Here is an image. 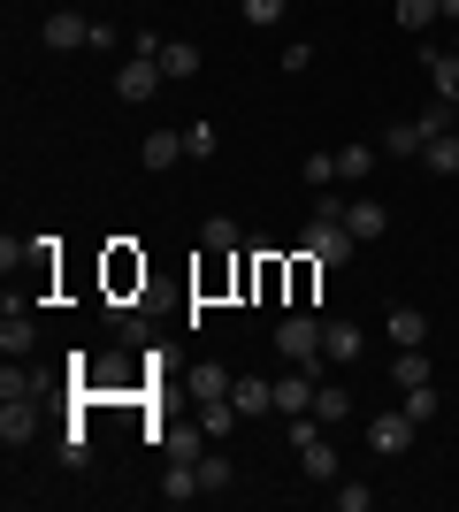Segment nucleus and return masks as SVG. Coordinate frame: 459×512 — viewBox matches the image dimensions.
<instances>
[{
	"label": "nucleus",
	"mask_w": 459,
	"mask_h": 512,
	"mask_svg": "<svg viewBox=\"0 0 459 512\" xmlns=\"http://www.w3.org/2000/svg\"><path fill=\"white\" fill-rule=\"evenodd\" d=\"M276 352H284L291 367H314V375H322V321L314 314H284L276 321Z\"/></svg>",
	"instance_id": "1"
},
{
	"label": "nucleus",
	"mask_w": 459,
	"mask_h": 512,
	"mask_svg": "<svg viewBox=\"0 0 459 512\" xmlns=\"http://www.w3.org/2000/svg\"><path fill=\"white\" fill-rule=\"evenodd\" d=\"M414 413H406V406H398V413H375V421H368V451H383V459H398V451H406V444H414Z\"/></svg>",
	"instance_id": "2"
},
{
	"label": "nucleus",
	"mask_w": 459,
	"mask_h": 512,
	"mask_svg": "<svg viewBox=\"0 0 459 512\" xmlns=\"http://www.w3.org/2000/svg\"><path fill=\"white\" fill-rule=\"evenodd\" d=\"M161 85H169V77H161V62H146V54H131V62L115 69V92H123L131 107H146V100H153Z\"/></svg>",
	"instance_id": "3"
},
{
	"label": "nucleus",
	"mask_w": 459,
	"mask_h": 512,
	"mask_svg": "<svg viewBox=\"0 0 459 512\" xmlns=\"http://www.w3.org/2000/svg\"><path fill=\"white\" fill-rule=\"evenodd\" d=\"M31 436H39V398H0V444L23 451Z\"/></svg>",
	"instance_id": "4"
},
{
	"label": "nucleus",
	"mask_w": 459,
	"mask_h": 512,
	"mask_svg": "<svg viewBox=\"0 0 459 512\" xmlns=\"http://www.w3.org/2000/svg\"><path fill=\"white\" fill-rule=\"evenodd\" d=\"M360 352H368V329H360V321H322V360L352 367Z\"/></svg>",
	"instance_id": "5"
},
{
	"label": "nucleus",
	"mask_w": 459,
	"mask_h": 512,
	"mask_svg": "<svg viewBox=\"0 0 459 512\" xmlns=\"http://www.w3.org/2000/svg\"><path fill=\"white\" fill-rule=\"evenodd\" d=\"M276 413H284V421L314 413V367H291V375H276Z\"/></svg>",
	"instance_id": "6"
},
{
	"label": "nucleus",
	"mask_w": 459,
	"mask_h": 512,
	"mask_svg": "<svg viewBox=\"0 0 459 512\" xmlns=\"http://www.w3.org/2000/svg\"><path fill=\"white\" fill-rule=\"evenodd\" d=\"M39 39L54 46V54H69V46H92V23L77 16V8H54V16L39 23Z\"/></svg>",
	"instance_id": "7"
},
{
	"label": "nucleus",
	"mask_w": 459,
	"mask_h": 512,
	"mask_svg": "<svg viewBox=\"0 0 459 512\" xmlns=\"http://www.w3.org/2000/svg\"><path fill=\"white\" fill-rule=\"evenodd\" d=\"M230 406H238L245 421H261V413H276V383H261V375H230Z\"/></svg>",
	"instance_id": "8"
},
{
	"label": "nucleus",
	"mask_w": 459,
	"mask_h": 512,
	"mask_svg": "<svg viewBox=\"0 0 459 512\" xmlns=\"http://www.w3.org/2000/svg\"><path fill=\"white\" fill-rule=\"evenodd\" d=\"M383 337H391L398 352H414V344H429V314H421V306H391V314H383Z\"/></svg>",
	"instance_id": "9"
},
{
	"label": "nucleus",
	"mask_w": 459,
	"mask_h": 512,
	"mask_svg": "<svg viewBox=\"0 0 459 512\" xmlns=\"http://www.w3.org/2000/svg\"><path fill=\"white\" fill-rule=\"evenodd\" d=\"M138 161H146L153 176H169L176 161H184V130H146V146H138Z\"/></svg>",
	"instance_id": "10"
},
{
	"label": "nucleus",
	"mask_w": 459,
	"mask_h": 512,
	"mask_svg": "<svg viewBox=\"0 0 459 512\" xmlns=\"http://www.w3.org/2000/svg\"><path fill=\"white\" fill-rule=\"evenodd\" d=\"M383 222H391V214H383V199H345V230L360 237V245H375V237H383Z\"/></svg>",
	"instance_id": "11"
},
{
	"label": "nucleus",
	"mask_w": 459,
	"mask_h": 512,
	"mask_svg": "<svg viewBox=\"0 0 459 512\" xmlns=\"http://www.w3.org/2000/svg\"><path fill=\"white\" fill-rule=\"evenodd\" d=\"M31 344H39L31 314H16V306H8V314H0V352H8V360H31Z\"/></svg>",
	"instance_id": "12"
},
{
	"label": "nucleus",
	"mask_w": 459,
	"mask_h": 512,
	"mask_svg": "<svg viewBox=\"0 0 459 512\" xmlns=\"http://www.w3.org/2000/svg\"><path fill=\"white\" fill-rule=\"evenodd\" d=\"M421 146H429L421 115H406V123H391V130H383V153H398V161H421Z\"/></svg>",
	"instance_id": "13"
},
{
	"label": "nucleus",
	"mask_w": 459,
	"mask_h": 512,
	"mask_svg": "<svg viewBox=\"0 0 459 512\" xmlns=\"http://www.w3.org/2000/svg\"><path fill=\"white\" fill-rule=\"evenodd\" d=\"M238 421H245V413L230 406V398H199V428H207V444H215V436H238Z\"/></svg>",
	"instance_id": "14"
},
{
	"label": "nucleus",
	"mask_w": 459,
	"mask_h": 512,
	"mask_svg": "<svg viewBox=\"0 0 459 512\" xmlns=\"http://www.w3.org/2000/svg\"><path fill=\"white\" fill-rule=\"evenodd\" d=\"M314 421H352V390L314 375Z\"/></svg>",
	"instance_id": "15"
},
{
	"label": "nucleus",
	"mask_w": 459,
	"mask_h": 512,
	"mask_svg": "<svg viewBox=\"0 0 459 512\" xmlns=\"http://www.w3.org/2000/svg\"><path fill=\"white\" fill-rule=\"evenodd\" d=\"M299 467H306V482H337V444H329V436L299 444Z\"/></svg>",
	"instance_id": "16"
},
{
	"label": "nucleus",
	"mask_w": 459,
	"mask_h": 512,
	"mask_svg": "<svg viewBox=\"0 0 459 512\" xmlns=\"http://www.w3.org/2000/svg\"><path fill=\"white\" fill-rule=\"evenodd\" d=\"M421 62H429V85H437V100L459 107V54L444 46V54H421Z\"/></svg>",
	"instance_id": "17"
},
{
	"label": "nucleus",
	"mask_w": 459,
	"mask_h": 512,
	"mask_svg": "<svg viewBox=\"0 0 459 512\" xmlns=\"http://www.w3.org/2000/svg\"><path fill=\"white\" fill-rule=\"evenodd\" d=\"M199 444H207V428H161V459H192V467H199Z\"/></svg>",
	"instance_id": "18"
},
{
	"label": "nucleus",
	"mask_w": 459,
	"mask_h": 512,
	"mask_svg": "<svg viewBox=\"0 0 459 512\" xmlns=\"http://www.w3.org/2000/svg\"><path fill=\"white\" fill-rule=\"evenodd\" d=\"M161 77H169V85H184V77H199V46L169 39V46H161Z\"/></svg>",
	"instance_id": "19"
},
{
	"label": "nucleus",
	"mask_w": 459,
	"mask_h": 512,
	"mask_svg": "<svg viewBox=\"0 0 459 512\" xmlns=\"http://www.w3.org/2000/svg\"><path fill=\"white\" fill-rule=\"evenodd\" d=\"M375 176V146H337V184H368Z\"/></svg>",
	"instance_id": "20"
},
{
	"label": "nucleus",
	"mask_w": 459,
	"mask_h": 512,
	"mask_svg": "<svg viewBox=\"0 0 459 512\" xmlns=\"http://www.w3.org/2000/svg\"><path fill=\"white\" fill-rule=\"evenodd\" d=\"M421 161H429V176H459V130L429 138V146H421Z\"/></svg>",
	"instance_id": "21"
},
{
	"label": "nucleus",
	"mask_w": 459,
	"mask_h": 512,
	"mask_svg": "<svg viewBox=\"0 0 459 512\" xmlns=\"http://www.w3.org/2000/svg\"><path fill=\"white\" fill-rule=\"evenodd\" d=\"M230 482H238V467H230L222 451H199V490H207V497H222Z\"/></svg>",
	"instance_id": "22"
},
{
	"label": "nucleus",
	"mask_w": 459,
	"mask_h": 512,
	"mask_svg": "<svg viewBox=\"0 0 459 512\" xmlns=\"http://www.w3.org/2000/svg\"><path fill=\"white\" fill-rule=\"evenodd\" d=\"M199 245H207L215 260H230V253H238V222H230V214H215V222L199 230Z\"/></svg>",
	"instance_id": "23"
},
{
	"label": "nucleus",
	"mask_w": 459,
	"mask_h": 512,
	"mask_svg": "<svg viewBox=\"0 0 459 512\" xmlns=\"http://www.w3.org/2000/svg\"><path fill=\"white\" fill-rule=\"evenodd\" d=\"M391 383H398V390L429 383V352H421V344H414V352H398V360H391Z\"/></svg>",
	"instance_id": "24"
},
{
	"label": "nucleus",
	"mask_w": 459,
	"mask_h": 512,
	"mask_svg": "<svg viewBox=\"0 0 459 512\" xmlns=\"http://www.w3.org/2000/svg\"><path fill=\"white\" fill-rule=\"evenodd\" d=\"M444 16V0H398V31H429Z\"/></svg>",
	"instance_id": "25"
},
{
	"label": "nucleus",
	"mask_w": 459,
	"mask_h": 512,
	"mask_svg": "<svg viewBox=\"0 0 459 512\" xmlns=\"http://www.w3.org/2000/svg\"><path fill=\"white\" fill-rule=\"evenodd\" d=\"M0 398H39V375H31L23 360H8L0 367Z\"/></svg>",
	"instance_id": "26"
},
{
	"label": "nucleus",
	"mask_w": 459,
	"mask_h": 512,
	"mask_svg": "<svg viewBox=\"0 0 459 512\" xmlns=\"http://www.w3.org/2000/svg\"><path fill=\"white\" fill-rule=\"evenodd\" d=\"M215 123H184V161H215Z\"/></svg>",
	"instance_id": "27"
},
{
	"label": "nucleus",
	"mask_w": 459,
	"mask_h": 512,
	"mask_svg": "<svg viewBox=\"0 0 459 512\" xmlns=\"http://www.w3.org/2000/svg\"><path fill=\"white\" fill-rule=\"evenodd\" d=\"M284 8H291V0H238V16L253 23V31H268V23H284Z\"/></svg>",
	"instance_id": "28"
},
{
	"label": "nucleus",
	"mask_w": 459,
	"mask_h": 512,
	"mask_svg": "<svg viewBox=\"0 0 459 512\" xmlns=\"http://www.w3.org/2000/svg\"><path fill=\"white\" fill-rule=\"evenodd\" d=\"M437 406H444V398H437V383H414V390H406V413H414L421 428L437 421Z\"/></svg>",
	"instance_id": "29"
},
{
	"label": "nucleus",
	"mask_w": 459,
	"mask_h": 512,
	"mask_svg": "<svg viewBox=\"0 0 459 512\" xmlns=\"http://www.w3.org/2000/svg\"><path fill=\"white\" fill-rule=\"evenodd\" d=\"M306 184H314V192H329V184H337V153H306Z\"/></svg>",
	"instance_id": "30"
},
{
	"label": "nucleus",
	"mask_w": 459,
	"mask_h": 512,
	"mask_svg": "<svg viewBox=\"0 0 459 512\" xmlns=\"http://www.w3.org/2000/svg\"><path fill=\"white\" fill-rule=\"evenodd\" d=\"M368 505H375L368 482H345V474H337V512H368Z\"/></svg>",
	"instance_id": "31"
},
{
	"label": "nucleus",
	"mask_w": 459,
	"mask_h": 512,
	"mask_svg": "<svg viewBox=\"0 0 459 512\" xmlns=\"http://www.w3.org/2000/svg\"><path fill=\"white\" fill-rule=\"evenodd\" d=\"M276 69H284V77H306V69H314V46H306V39H291L284 54H276Z\"/></svg>",
	"instance_id": "32"
},
{
	"label": "nucleus",
	"mask_w": 459,
	"mask_h": 512,
	"mask_svg": "<svg viewBox=\"0 0 459 512\" xmlns=\"http://www.w3.org/2000/svg\"><path fill=\"white\" fill-rule=\"evenodd\" d=\"M199 398H230V375H222V367H199Z\"/></svg>",
	"instance_id": "33"
},
{
	"label": "nucleus",
	"mask_w": 459,
	"mask_h": 512,
	"mask_svg": "<svg viewBox=\"0 0 459 512\" xmlns=\"http://www.w3.org/2000/svg\"><path fill=\"white\" fill-rule=\"evenodd\" d=\"M444 23H459V0H444Z\"/></svg>",
	"instance_id": "34"
},
{
	"label": "nucleus",
	"mask_w": 459,
	"mask_h": 512,
	"mask_svg": "<svg viewBox=\"0 0 459 512\" xmlns=\"http://www.w3.org/2000/svg\"><path fill=\"white\" fill-rule=\"evenodd\" d=\"M452 54H459V23H452Z\"/></svg>",
	"instance_id": "35"
}]
</instances>
